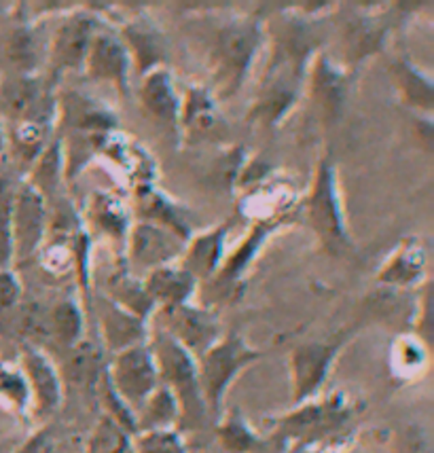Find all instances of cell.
<instances>
[{
    "label": "cell",
    "mask_w": 434,
    "mask_h": 453,
    "mask_svg": "<svg viewBox=\"0 0 434 453\" xmlns=\"http://www.w3.org/2000/svg\"><path fill=\"white\" fill-rule=\"evenodd\" d=\"M184 126L189 134L205 136L216 127V112L214 102L204 89H189L187 100L181 104V121L178 126Z\"/></svg>",
    "instance_id": "cell-24"
},
{
    "label": "cell",
    "mask_w": 434,
    "mask_h": 453,
    "mask_svg": "<svg viewBox=\"0 0 434 453\" xmlns=\"http://www.w3.org/2000/svg\"><path fill=\"white\" fill-rule=\"evenodd\" d=\"M105 366H102L100 352L91 343H77L73 349L66 352V363L59 377L62 381L66 380L70 386L81 388V390H97L102 375H105Z\"/></svg>",
    "instance_id": "cell-17"
},
{
    "label": "cell",
    "mask_w": 434,
    "mask_h": 453,
    "mask_svg": "<svg viewBox=\"0 0 434 453\" xmlns=\"http://www.w3.org/2000/svg\"><path fill=\"white\" fill-rule=\"evenodd\" d=\"M195 280L191 273L184 267H159L149 272V276L144 280V290L149 295V299L155 303L172 307V305H182L187 303L189 296L195 290Z\"/></svg>",
    "instance_id": "cell-16"
},
{
    "label": "cell",
    "mask_w": 434,
    "mask_h": 453,
    "mask_svg": "<svg viewBox=\"0 0 434 453\" xmlns=\"http://www.w3.org/2000/svg\"><path fill=\"white\" fill-rule=\"evenodd\" d=\"M134 453H187L176 430H149L134 436Z\"/></svg>",
    "instance_id": "cell-26"
},
{
    "label": "cell",
    "mask_w": 434,
    "mask_h": 453,
    "mask_svg": "<svg viewBox=\"0 0 434 453\" xmlns=\"http://www.w3.org/2000/svg\"><path fill=\"white\" fill-rule=\"evenodd\" d=\"M21 303V284L9 269H0V322L15 314Z\"/></svg>",
    "instance_id": "cell-30"
},
{
    "label": "cell",
    "mask_w": 434,
    "mask_h": 453,
    "mask_svg": "<svg viewBox=\"0 0 434 453\" xmlns=\"http://www.w3.org/2000/svg\"><path fill=\"white\" fill-rule=\"evenodd\" d=\"M47 342L59 345L68 352L74 345L81 343L83 333V316L77 303L70 299L58 301L56 305L47 307Z\"/></svg>",
    "instance_id": "cell-19"
},
{
    "label": "cell",
    "mask_w": 434,
    "mask_h": 453,
    "mask_svg": "<svg viewBox=\"0 0 434 453\" xmlns=\"http://www.w3.org/2000/svg\"><path fill=\"white\" fill-rule=\"evenodd\" d=\"M47 203L30 182H21L15 191L13 219H11V258L24 263L39 250L45 240Z\"/></svg>",
    "instance_id": "cell-5"
},
{
    "label": "cell",
    "mask_w": 434,
    "mask_h": 453,
    "mask_svg": "<svg viewBox=\"0 0 434 453\" xmlns=\"http://www.w3.org/2000/svg\"><path fill=\"white\" fill-rule=\"evenodd\" d=\"M106 375L112 390L132 409L134 415L143 407L146 398L159 388L155 356L146 343L134 345V348L115 354L111 366L106 369Z\"/></svg>",
    "instance_id": "cell-3"
},
{
    "label": "cell",
    "mask_w": 434,
    "mask_h": 453,
    "mask_svg": "<svg viewBox=\"0 0 434 453\" xmlns=\"http://www.w3.org/2000/svg\"><path fill=\"white\" fill-rule=\"evenodd\" d=\"M259 42L260 30L252 21H233L219 30L214 41V59L219 88L225 94H233L242 85Z\"/></svg>",
    "instance_id": "cell-4"
},
{
    "label": "cell",
    "mask_w": 434,
    "mask_h": 453,
    "mask_svg": "<svg viewBox=\"0 0 434 453\" xmlns=\"http://www.w3.org/2000/svg\"><path fill=\"white\" fill-rule=\"evenodd\" d=\"M219 433H221L222 445H225L229 451L246 453L254 449V445H257V439H254L252 430L248 428V424L244 422L240 415L231 418L229 422L222 426Z\"/></svg>",
    "instance_id": "cell-28"
},
{
    "label": "cell",
    "mask_w": 434,
    "mask_h": 453,
    "mask_svg": "<svg viewBox=\"0 0 434 453\" xmlns=\"http://www.w3.org/2000/svg\"><path fill=\"white\" fill-rule=\"evenodd\" d=\"M257 349L240 335H227L216 342L213 348L198 358L199 390H202L205 409L210 415H219L227 390L242 369L251 366L259 358Z\"/></svg>",
    "instance_id": "cell-2"
},
{
    "label": "cell",
    "mask_w": 434,
    "mask_h": 453,
    "mask_svg": "<svg viewBox=\"0 0 434 453\" xmlns=\"http://www.w3.org/2000/svg\"><path fill=\"white\" fill-rule=\"evenodd\" d=\"M85 73L96 81H108L119 89H128L129 74V51L111 32H96L87 51Z\"/></svg>",
    "instance_id": "cell-13"
},
{
    "label": "cell",
    "mask_w": 434,
    "mask_h": 453,
    "mask_svg": "<svg viewBox=\"0 0 434 453\" xmlns=\"http://www.w3.org/2000/svg\"><path fill=\"white\" fill-rule=\"evenodd\" d=\"M309 220L314 231L322 237V242L330 250H339L347 246V237L344 231V219L335 193V174L329 164L320 165L314 193L309 197Z\"/></svg>",
    "instance_id": "cell-8"
},
{
    "label": "cell",
    "mask_w": 434,
    "mask_h": 453,
    "mask_svg": "<svg viewBox=\"0 0 434 453\" xmlns=\"http://www.w3.org/2000/svg\"><path fill=\"white\" fill-rule=\"evenodd\" d=\"M39 77L18 74L0 83V117L18 123L32 117H51L53 102Z\"/></svg>",
    "instance_id": "cell-10"
},
{
    "label": "cell",
    "mask_w": 434,
    "mask_h": 453,
    "mask_svg": "<svg viewBox=\"0 0 434 453\" xmlns=\"http://www.w3.org/2000/svg\"><path fill=\"white\" fill-rule=\"evenodd\" d=\"M21 373L28 381L30 404L36 418L56 413L64 398V381L51 358L36 345L26 343L21 349Z\"/></svg>",
    "instance_id": "cell-7"
},
{
    "label": "cell",
    "mask_w": 434,
    "mask_h": 453,
    "mask_svg": "<svg viewBox=\"0 0 434 453\" xmlns=\"http://www.w3.org/2000/svg\"><path fill=\"white\" fill-rule=\"evenodd\" d=\"M126 39L128 42H123V45L128 51L134 50L136 62L140 64V73H151V70H155V64L166 58V41L146 21L129 24L126 28Z\"/></svg>",
    "instance_id": "cell-22"
},
{
    "label": "cell",
    "mask_w": 434,
    "mask_h": 453,
    "mask_svg": "<svg viewBox=\"0 0 434 453\" xmlns=\"http://www.w3.org/2000/svg\"><path fill=\"white\" fill-rule=\"evenodd\" d=\"M337 352L339 343H307L292 352V401L303 403L316 395Z\"/></svg>",
    "instance_id": "cell-11"
},
{
    "label": "cell",
    "mask_w": 434,
    "mask_h": 453,
    "mask_svg": "<svg viewBox=\"0 0 434 453\" xmlns=\"http://www.w3.org/2000/svg\"><path fill=\"white\" fill-rule=\"evenodd\" d=\"M89 219L97 231L111 237H128V210L117 197L106 193H94L89 203Z\"/></svg>",
    "instance_id": "cell-23"
},
{
    "label": "cell",
    "mask_w": 434,
    "mask_h": 453,
    "mask_svg": "<svg viewBox=\"0 0 434 453\" xmlns=\"http://www.w3.org/2000/svg\"><path fill=\"white\" fill-rule=\"evenodd\" d=\"M182 237L155 223H138L128 231V257L134 265L149 269L166 267L182 255Z\"/></svg>",
    "instance_id": "cell-9"
},
{
    "label": "cell",
    "mask_w": 434,
    "mask_h": 453,
    "mask_svg": "<svg viewBox=\"0 0 434 453\" xmlns=\"http://www.w3.org/2000/svg\"><path fill=\"white\" fill-rule=\"evenodd\" d=\"M178 418H181V407H178L176 398L166 386L159 384L153 395L146 398L143 407L136 411V430L138 433L172 430L178 424Z\"/></svg>",
    "instance_id": "cell-18"
},
{
    "label": "cell",
    "mask_w": 434,
    "mask_h": 453,
    "mask_svg": "<svg viewBox=\"0 0 434 453\" xmlns=\"http://www.w3.org/2000/svg\"><path fill=\"white\" fill-rule=\"evenodd\" d=\"M149 348L159 371V384L172 392L181 407L178 424L182 428H204L210 413L199 390L198 360L164 331L157 333Z\"/></svg>",
    "instance_id": "cell-1"
},
{
    "label": "cell",
    "mask_w": 434,
    "mask_h": 453,
    "mask_svg": "<svg viewBox=\"0 0 434 453\" xmlns=\"http://www.w3.org/2000/svg\"><path fill=\"white\" fill-rule=\"evenodd\" d=\"M4 144H7V134H4L3 121H0V157H3V153H4Z\"/></svg>",
    "instance_id": "cell-31"
},
{
    "label": "cell",
    "mask_w": 434,
    "mask_h": 453,
    "mask_svg": "<svg viewBox=\"0 0 434 453\" xmlns=\"http://www.w3.org/2000/svg\"><path fill=\"white\" fill-rule=\"evenodd\" d=\"M164 333L195 360L208 352L219 342V320L210 311L189 303L164 307Z\"/></svg>",
    "instance_id": "cell-6"
},
{
    "label": "cell",
    "mask_w": 434,
    "mask_h": 453,
    "mask_svg": "<svg viewBox=\"0 0 434 453\" xmlns=\"http://www.w3.org/2000/svg\"><path fill=\"white\" fill-rule=\"evenodd\" d=\"M225 235H227V226L222 225L219 229H213L208 231V234L199 235L198 240H193V244L187 248L182 267L187 269L195 280L213 276L216 265H219L221 261Z\"/></svg>",
    "instance_id": "cell-20"
},
{
    "label": "cell",
    "mask_w": 434,
    "mask_h": 453,
    "mask_svg": "<svg viewBox=\"0 0 434 453\" xmlns=\"http://www.w3.org/2000/svg\"><path fill=\"white\" fill-rule=\"evenodd\" d=\"M18 453H70V441L56 428H43Z\"/></svg>",
    "instance_id": "cell-29"
},
{
    "label": "cell",
    "mask_w": 434,
    "mask_h": 453,
    "mask_svg": "<svg viewBox=\"0 0 434 453\" xmlns=\"http://www.w3.org/2000/svg\"><path fill=\"white\" fill-rule=\"evenodd\" d=\"M87 453H134L132 434L111 418L102 415L87 443Z\"/></svg>",
    "instance_id": "cell-25"
},
{
    "label": "cell",
    "mask_w": 434,
    "mask_h": 453,
    "mask_svg": "<svg viewBox=\"0 0 434 453\" xmlns=\"http://www.w3.org/2000/svg\"><path fill=\"white\" fill-rule=\"evenodd\" d=\"M0 396L19 413L30 407V388L21 369H9L0 365Z\"/></svg>",
    "instance_id": "cell-27"
},
{
    "label": "cell",
    "mask_w": 434,
    "mask_h": 453,
    "mask_svg": "<svg viewBox=\"0 0 434 453\" xmlns=\"http://www.w3.org/2000/svg\"><path fill=\"white\" fill-rule=\"evenodd\" d=\"M144 111L159 123H166L172 129L181 121V98H178L174 81L166 68H155L144 74L143 89H140Z\"/></svg>",
    "instance_id": "cell-15"
},
{
    "label": "cell",
    "mask_w": 434,
    "mask_h": 453,
    "mask_svg": "<svg viewBox=\"0 0 434 453\" xmlns=\"http://www.w3.org/2000/svg\"><path fill=\"white\" fill-rule=\"evenodd\" d=\"M96 310L97 318H100L102 339H105L106 348L112 354H119L123 349L143 345L146 342L144 320H140L138 316L129 314L128 310L112 303L106 296H97Z\"/></svg>",
    "instance_id": "cell-14"
},
{
    "label": "cell",
    "mask_w": 434,
    "mask_h": 453,
    "mask_svg": "<svg viewBox=\"0 0 434 453\" xmlns=\"http://www.w3.org/2000/svg\"><path fill=\"white\" fill-rule=\"evenodd\" d=\"M97 32V26L89 13H73L64 19L58 28V35L51 42L53 70L83 68L91 39Z\"/></svg>",
    "instance_id": "cell-12"
},
{
    "label": "cell",
    "mask_w": 434,
    "mask_h": 453,
    "mask_svg": "<svg viewBox=\"0 0 434 453\" xmlns=\"http://www.w3.org/2000/svg\"><path fill=\"white\" fill-rule=\"evenodd\" d=\"M49 123H51V117H32L13 123L9 138L11 144H13L15 157L24 165L35 164L41 157L43 150L47 149Z\"/></svg>",
    "instance_id": "cell-21"
}]
</instances>
